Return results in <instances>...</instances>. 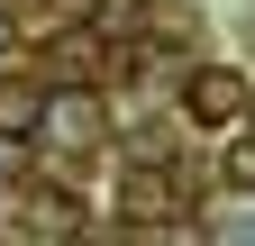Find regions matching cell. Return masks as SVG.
Returning <instances> with one entry per match:
<instances>
[{
    "label": "cell",
    "instance_id": "obj_1",
    "mask_svg": "<svg viewBox=\"0 0 255 246\" xmlns=\"http://www.w3.org/2000/svg\"><path fill=\"white\" fill-rule=\"evenodd\" d=\"M246 73L237 64H201V73H191L182 82V110H191V128H237V119H246Z\"/></svg>",
    "mask_w": 255,
    "mask_h": 246
},
{
    "label": "cell",
    "instance_id": "obj_2",
    "mask_svg": "<svg viewBox=\"0 0 255 246\" xmlns=\"http://www.w3.org/2000/svg\"><path fill=\"white\" fill-rule=\"evenodd\" d=\"M37 119H46L55 146H82L91 128H101V91H91V82H64V91H46V101H37Z\"/></svg>",
    "mask_w": 255,
    "mask_h": 246
},
{
    "label": "cell",
    "instance_id": "obj_3",
    "mask_svg": "<svg viewBox=\"0 0 255 246\" xmlns=\"http://www.w3.org/2000/svg\"><path fill=\"white\" fill-rule=\"evenodd\" d=\"M27 119H37V101H27V91H18V82H0V137H18V128H27Z\"/></svg>",
    "mask_w": 255,
    "mask_h": 246
},
{
    "label": "cell",
    "instance_id": "obj_4",
    "mask_svg": "<svg viewBox=\"0 0 255 246\" xmlns=\"http://www.w3.org/2000/svg\"><path fill=\"white\" fill-rule=\"evenodd\" d=\"M219 173H228V192H255V137H237V146H228V164H219Z\"/></svg>",
    "mask_w": 255,
    "mask_h": 246
},
{
    "label": "cell",
    "instance_id": "obj_5",
    "mask_svg": "<svg viewBox=\"0 0 255 246\" xmlns=\"http://www.w3.org/2000/svg\"><path fill=\"white\" fill-rule=\"evenodd\" d=\"M0 55H9V18H0Z\"/></svg>",
    "mask_w": 255,
    "mask_h": 246
},
{
    "label": "cell",
    "instance_id": "obj_6",
    "mask_svg": "<svg viewBox=\"0 0 255 246\" xmlns=\"http://www.w3.org/2000/svg\"><path fill=\"white\" fill-rule=\"evenodd\" d=\"M246 128H255V91H246Z\"/></svg>",
    "mask_w": 255,
    "mask_h": 246
}]
</instances>
